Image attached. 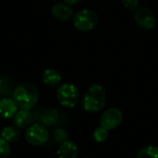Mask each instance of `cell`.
I'll use <instances>...</instances> for the list:
<instances>
[{
	"instance_id": "obj_1",
	"label": "cell",
	"mask_w": 158,
	"mask_h": 158,
	"mask_svg": "<svg viewBox=\"0 0 158 158\" xmlns=\"http://www.w3.org/2000/svg\"><path fill=\"white\" fill-rule=\"evenodd\" d=\"M39 98L38 89L35 85L30 82L19 84L14 89L13 100L18 105L19 108L30 110L37 103Z\"/></svg>"
},
{
	"instance_id": "obj_2",
	"label": "cell",
	"mask_w": 158,
	"mask_h": 158,
	"mask_svg": "<svg viewBox=\"0 0 158 158\" xmlns=\"http://www.w3.org/2000/svg\"><path fill=\"white\" fill-rule=\"evenodd\" d=\"M106 103V93L100 84H93L86 91L83 97V107L87 112L96 113L101 111Z\"/></svg>"
},
{
	"instance_id": "obj_13",
	"label": "cell",
	"mask_w": 158,
	"mask_h": 158,
	"mask_svg": "<svg viewBox=\"0 0 158 158\" xmlns=\"http://www.w3.org/2000/svg\"><path fill=\"white\" fill-rule=\"evenodd\" d=\"M0 138L8 143H17L20 139V130L16 126H8L2 129L0 131Z\"/></svg>"
},
{
	"instance_id": "obj_3",
	"label": "cell",
	"mask_w": 158,
	"mask_h": 158,
	"mask_svg": "<svg viewBox=\"0 0 158 158\" xmlns=\"http://www.w3.org/2000/svg\"><path fill=\"white\" fill-rule=\"evenodd\" d=\"M98 15L92 9H81L73 17V25L80 31H90L98 25Z\"/></svg>"
},
{
	"instance_id": "obj_14",
	"label": "cell",
	"mask_w": 158,
	"mask_h": 158,
	"mask_svg": "<svg viewBox=\"0 0 158 158\" xmlns=\"http://www.w3.org/2000/svg\"><path fill=\"white\" fill-rule=\"evenodd\" d=\"M59 118L58 111L56 108H46L41 115V121L43 125L46 127H52L55 126Z\"/></svg>"
},
{
	"instance_id": "obj_18",
	"label": "cell",
	"mask_w": 158,
	"mask_h": 158,
	"mask_svg": "<svg viewBox=\"0 0 158 158\" xmlns=\"http://www.w3.org/2000/svg\"><path fill=\"white\" fill-rule=\"evenodd\" d=\"M68 138H69V134H68L67 131L64 129L59 128L54 131V139H55L56 143H57L58 144H61L64 142L68 141Z\"/></svg>"
},
{
	"instance_id": "obj_4",
	"label": "cell",
	"mask_w": 158,
	"mask_h": 158,
	"mask_svg": "<svg viewBox=\"0 0 158 158\" xmlns=\"http://www.w3.org/2000/svg\"><path fill=\"white\" fill-rule=\"evenodd\" d=\"M56 98L62 106L67 108H72L79 102V89L76 85L72 83H63L57 88Z\"/></svg>"
},
{
	"instance_id": "obj_21",
	"label": "cell",
	"mask_w": 158,
	"mask_h": 158,
	"mask_svg": "<svg viewBox=\"0 0 158 158\" xmlns=\"http://www.w3.org/2000/svg\"><path fill=\"white\" fill-rule=\"evenodd\" d=\"M82 0H64V2L69 6H75V5H78L81 2Z\"/></svg>"
},
{
	"instance_id": "obj_5",
	"label": "cell",
	"mask_w": 158,
	"mask_h": 158,
	"mask_svg": "<svg viewBox=\"0 0 158 158\" xmlns=\"http://www.w3.org/2000/svg\"><path fill=\"white\" fill-rule=\"evenodd\" d=\"M49 139V131L44 125L33 124L30 126L25 132L26 142L32 146H41Z\"/></svg>"
},
{
	"instance_id": "obj_19",
	"label": "cell",
	"mask_w": 158,
	"mask_h": 158,
	"mask_svg": "<svg viewBox=\"0 0 158 158\" xmlns=\"http://www.w3.org/2000/svg\"><path fill=\"white\" fill-rule=\"evenodd\" d=\"M10 144L2 138H0V158H7L10 155Z\"/></svg>"
},
{
	"instance_id": "obj_22",
	"label": "cell",
	"mask_w": 158,
	"mask_h": 158,
	"mask_svg": "<svg viewBox=\"0 0 158 158\" xmlns=\"http://www.w3.org/2000/svg\"><path fill=\"white\" fill-rule=\"evenodd\" d=\"M86 158H88V157H86Z\"/></svg>"
},
{
	"instance_id": "obj_20",
	"label": "cell",
	"mask_w": 158,
	"mask_h": 158,
	"mask_svg": "<svg viewBox=\"0 0 158 158\" xmlns=\"http://www.w3.org/2000/svg\"><path fill=\"white\" fill-rule=\"evenodd\" d=\"M121 3L125 8L131 11H135L139 6V0H121Z\"/></svg>"
},
{
	"instance_id": "obj_8",
	"label": "cell",
	"mask_w": 158,
	"mask_h": 158,
	"mask_svg": "<svg viewBox=\"0 0 158 158\" xmlns=\"http://www.w3.org/2000/svg\"><path fill=\"white\" fill-rule=\"evenodd\" d=\"M54 18L60 21H69L74 17L72 7L66 3H56L51 8Z\"/></svg>"
},
{
	"instance_id": "obj_10",
	"label": "cell",
	"mask_w": 158,
	"mask_h": 158,
	"mask_svg": "<svg viewBox=\"0 0 158 158\" xmlns=\"http://www.w3.org/2000/svg\"><path fill=\"white\" fill-rule=\"evenodd\" d=\"M58 158H77L78 147L71 141H66L61 143L56 152Z\"/></svg>"
},
{
	"instance_id": "obj_16",
	"label": "cell",
	"mask_w": 158,
	"mask_h": 158,
	"mask_svg": "<svg viewBox=\"0 0 158 158\" xmlns=\"http://www.w3.org/2000/svg\"><path fill=\"white\" fill-rule=\"evenodd\" d=\"M136 158H158V147L147 146L141 149Z\"/></svg>"
},
{
	"instance_id": "obj_7",
	"label": "cell",
	"mask_w": 158,
	"mask_h": 158,
	"mask_svg": "<svg viewBox=\"0 0 158 158\" xmlns=\"http://www.w3.org/2000/svg\"><path fill=\"white\" fill-rule=\"evenodd\" d=\"M123 120V114L117 107H110L103 112L100 117V125L107 131L118 128Z\"/></svg>"
},
{
	"instance_id": "obj_11",
	"label": "cell",
	"mask_w": 158,
	"mask_h": 158,
	"mask_svg": "<svg viewBox=\"0 0 158 158\" xmlns=\"http://www.w3.org/2000/svg\"><path fill=\"white\" fill-rule=\"evenodd\" d=\"M31 120H32V117L30 110H25V109H20L19 111H18L13 118L14 125L19 130L28 128L31 125Z\"/></svg>"
},
{
	"instance_id": "obj_6",
	"label": "cell",
	"mask_w": 158,
	"mask_h": 158,
	"mask_svg": "<svg viewBox=\"0 0 158 158\" xmlns=\"http://www.w3.org/2000/svg\"><path fill=\"white\" fill-rule=\"evenodd\" d=\"M134 19L137 25L146 31L153 30L157 23V19L153 10L146 6L138 7L134 13Z\"/></svg>"
},
{
	"instance_id": "obj_12",
	"label": "cell",
	"mask_w": 158,
	"mask_h": 158,
	"mask_svg": "<svg viewBox=\"0 0 158 158\" xmlns=\"http://www.w3.org/2000/svg\"><path fill=\"white\" fill-rule=\"evenodd\" d=\"M43 81L49 87H56L61 82L62 77L59 71L55 69H46L43 73Z\"/></svg>"
},
{
	"instance_id": "obj_15",
	"label": "cell",
	"mask_w": 158,
	"mask_h": 158,
	"mask_svg": "<svg viewBox=\"0 0 158 158\" xmlns=\"http://www.w3.org/2000/svg\"><path fill=\"white\" fill-rule=\"evenodd\" d=\"M13 90V81L9 77L0 78V95H8Z\"/></svg>"
},
{
	"instance_id": "obj_9",
	"label": "cell",
	"mask_w": 158,
	"mask_h": 158,
	"mask_svg": "<svg viewBox=\"0 0 158 158\" xmlns=\"http://www.w3.org/2000/svg\"><path fill=\"white\" fill-rule=\"evenodd\" d=\"M18 105L11 98H3L0 100V117L6 119L14 118L18 112Z\"/></svg>"
},
{
	"instance_id": "obj_17",
	"label": "cell",
	"mask_w": 158,
	"mask_h": 158,
	"mask_svg": "<svg viewBox=\"0 0 158 158\" xmlns=\"http://www.w3.org/2000/svg\"><path fill=\"white\" fill-rule=\"evenodd\" d=\"M94 139L95 142L97 143H103L105 142L107 137H108V131L106 129H105L104 127L100 126L98 128H96L94 131Z\"/></svg>"
}]
</instances>
